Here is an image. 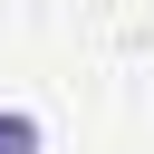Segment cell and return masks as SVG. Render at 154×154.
Masks as SVG:
<instances>
[{"mask_svg": "<svg viewBox=\"0 0 154 154\" xmlns=\"http://www.w3.org/2000/svg\"><path fill=\"white\" fill-rule=\"evenodd\" d=\"M0 154H38V116H19V106H0Z\"/></svg>", "mask_w": 154, "mask_h": 154, "instance_id": "1", "label": "cell"}]
</instances>
